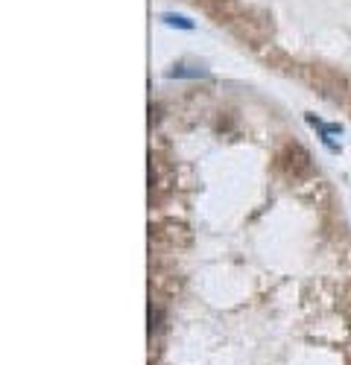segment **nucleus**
<instances>
[{"label": "nucleus", "instance_id": "obj_1", "mask_svg": "<svg viewBox=\"0 0 351 365\" xmlns=\"http://www.w3.org/2000/svg\"><path fill=\"white\" fill-rule=\"evenodd\" d=\"M164 328V313L158 307H149V333H158Z\"/></svg>", "mask_w": 351, "mask_h": 365}, {"label": "nucleus", "instance_id": "obj_2", "mask_svg": "<svg viewBox=\"0 0 351 365\" xmlns=\"http://www.w3.org/2000/svg\"><path fill=\"white\" fill-rule=\"evenodd\" d=\"M164 21L170 26H181V30H193V24L188 18H181V15H164Z\"/></svg>", "mask_w": 351, "mask_h": 365}, {"label": "nucleus", "instance_id": "obj_3", "mask_svg": "<svg viewBox=\"0 0 351 365\" xmlns=\"http://www.w3.org/2000/svg\"><path fill=\"white\" fill-rule=\"evenodd\" d=\"M170 76H205V70H190V67H173Z\"/></svg>", "mask_w": 351, "mask_h": 365}]
</instances>
